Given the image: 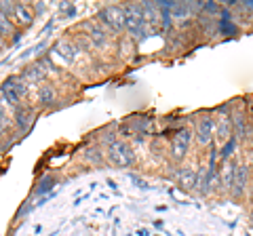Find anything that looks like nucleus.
<instances>
[{
	"mask_svg": "<svg viewBox=\"0 0 253 236\" xmlns=\"http://www.w3.org/2000/svg\"><path fill=\"white\" fill-rule=\"evenodd\" d=\"M125 30L129 32V38L133 42H141L148 34V26L144 19V9L139 2L125 4Z\"/></svg>",
	"mask_w": 253,
	"mask_h": 236,
	"instance_id": "1",
	"label": "nucleus"
},
{
	"mask_svg": "<svg viewBox=\"0 0 253 236\" xmlns=\"http://www.w3.org/2000/svg\"><path fill=\"white\" fill-rule=\"evenodd\" d=\"M99 23L112 34L125 32V9L118 4L104 6V9L99 11Z\"/></svg>",
	"mask_w": 253,
	"mask_h": 236,
	"instance_id": "2",
	"label": "nucleus"
},
{
	"mask_svg": "<svg viewBox=\"0 0 253 236\" xmlns=\"http://www.w3.org/2000/svg\"><path fill=\"white\" fill-rule=\"evenodd\" d=\"M108 158L110 162H114L116 167H131L135 162V154H133L131 146L126 141L114 139L112 144H108Z\"/></svg>",
	"mask_w": 253,
	"mask_h": 236,
	"instance_id": "3",
	"label": "nucleus"
},
{
	"mask_svg": "<svg viewBox=\"0 0 253 236\" xmlns=\"http://www.w3.org/2000/svg\"><path fill=\"white\" fill-rule=\"evenodd\" d=\"M213 133H215V118L205 114L196 120V127H194V137H196V144L201 148H207L211 146V139H213Z\"/></svg>",
	"mask_w": 253,
	"mask_h": 236,
	"instance_id": "4",
	"label": "nucleus"
},
{
	"mask_svg": "<svg viewBox=\"0 0 253 236\" xmlns=\"http://www.w3.org/2000/svg\"><path fill=\"white\" fill-rule=\"evenodd\" d=\"M190 141H192V131L190 129H179L175 133V137L171 141V158L181 162L186 158V154L190 150Z\"/></svg>",
	"mask_w": 253,
	"mask_h": 236,
	"instance_id": "5",
	"label": "nucleus"
},
{
	"mask_svg": "<svg viewBox=\"0 0 253 236\" xmlns=\"http://www.w3.org/2000/svg\"><path fill=\"white\" fill-rule=\"evenodd\" d=\"M84 28L89 30V34H86V38H89V42L93 49H108V44H110V32L101 26L99 21H89V23H84Z\"/></svg>",
	"mask_w": 253,
	"mask_h": 236,
	"instance_id": "6",
	"label": "nucleus"
},
{
	"mask_svg": "<svg viewBox=\"0 0 253 236\" xmlns=\"http://www.w3.org/2000/svg\"><path fill=\"white\" fill-rule=\"evenodd\" d=\"M232 131H234V124H232V114L230 110L221 108L219 114L215 118V135H217V141H221L224 144L226 139L232 137Z\"/></svg>",
	"mask_w": 253,
	"mask_h": 236,
	"instance_id": "7",
	"label": "nucleus"
},
{
	"mask_svg": "<svg viewBox=\"0 0 253 236\" xmlns=\"http://www.w3.org/2000/svg\"><path fill=\"white\" fill-rule=\"evenodd\" d=\"M34 11H32L30 4H23V2H15L13 4V11H11V21L15 23L17 28H30L34 23Z\"/></svg>",
	"mask_w": 253,
	"mask_h": 236,
	"instance_id": "8",
	"label": "nucleus"
},
{
	"mask_svg": "<svg viewBox=\"0 0 253 236\" xmlns=\"http://www.w3.org/2000/svg\"><path fill=\"white\" fill-rule=\"evenodd\" d=\"M55 53H57L66 64H74V61L78 59V55H81V49H78V44H74L72 40L63 38V40H59L57 44H55Z\"/></svg>",
	"mask_w": 253,
	"mask_h": 236,
	"instance_id": "9",
	"label": "nucleus"
},
{
	"mask_svg": "<svg viewBox=\"0 0 253 236\" xmlns=\"http://www.w3.org/2000/svg\"><path fill=\"white\" fill-rule=\"evenodd\" d=\"M36 95H38V101H41L42 106H55L57 104V89H55L53 84L49 82H41L36 86Z\"/></svg>",
	"mask_w": 253,
	"mask_h": 236,
	"instance_id": "10",
	"label": "nucleus"
},
{
	"mask_svg": "<svg viewBox=\"0 0 253 236\" xmlns=\"http://www.w3.org/2000/svg\"><path fill=\"white\" fill-rule=\"evenodd\" d=\"M203 175V171H194V169H179L177 173V182L181 188L186 190H192V188L199 186V179Z\"/></svg>",
	"mask_w": 253,
	"mask_h": 236,
	"instance_id": "11",
	"label": "nucleus"
},
{
	"mask_svg": "<svg viewBox=\"0 0 253 236\" xmlns=\"http://www.w3.org/2000/svg\"><path fill=\"white\" fill-rule=\"evenodd\" d=\"M247 177H249V171L245 164L236 167L234 171V182H232V188H234V198H241L243 192H245V186H247Z\"/></svg>",
	"mask_w": 253,
	"mask_h": 236,
	"instance_id": "12",
	"label": "nucleus"
},
{
	"mask_svg": "<svg viewBox=\"0 0 253 236\" xmlns=\"http://www.w3.org/2000/svg\"><path fill=\"white\" fill-rule=\"evenodd\" d=\"M6 82L13 86V91L17 93V97H19L21 101L28 99V95H30V89H28V86H30V84L26 82V78H23V76H11Z\"/></svg>",
	"mask_w": 253,
	"mask_h": 236,
	"instance_id": "13",
	"label": "nucleus"
},
{
	"mask_svg": "<svg viewBox=\"0 0 253 236\" xmlns=\"http://www.w3.org/2000/svg\"><path fill=\"white\" fill-rule=\"evenodd\" d=\"M234 162L232 160H224L221 164V188L224 190H232V182H234Z\"/></svg>",
	"mask_w": 253,
	"mask_h": 236,
	"instance_id": "14",
	"label": "nucleus"
},
{
	"mask_svg": "<svg viewBox=\"0 0 253 236\" xmlns=\"http://www.w3.org/2000/svg\"><path fill=\"white\" fill-rule=\"evenodd\" d=\"M32 118H34V114H32V110L26 108V106H21L15 110V122H17V127L19 131H26L30 124H32Z\"/></svg>",
	"mask_w": 253,
	"mask_h": 236,
	"instance_id": "15",
	"label": "nucleus"
},
{
	"mask_svg": "<svg viewBox=\"0 0 253 236\" xmlns=\"http://www.w3.org/2000/svg\"><path fill=\"white\" fill-rule=\"evenodd\" d=\"M0 93H2V97H4V101H6V106H11L13 110H17V108H21L23 104H21V99L17 97V93L13 91V86L4 80V84L0 86Z\"/></svg>",
	"mask_w": 253,
	"mask_h": 236,
	"instance_id": "16",
	"label": "nucleus"
},
{
	"mask_svg": "<svg viewBox=\"0 0 253 236\" xmlns=\"http://www.w3.org/2000/svg\"><path fill=\"white\" fill-rule=\"evenodd\" d=\"M15 34V23L11 21V17L6 13L0 11V36L2 38H9Z\"/></svg>",
	"mask_w": 253,
	"mask_h": 236,
	"instance_id": "17",
	"label": "nucleus"
},
{
	"mask_svg": "<svg viewBox=\"0 0 253 236\" xmlns=\"http://www.w3.org/2000/svg\"><path fill=\"white\" fill-rule=\"evenodd\" d=\"M11 127V118H9V112L4 110V106L0 104V133H4L6 129Z\"/></svg>",
	"mask_w": 253,
	"mask_h": 236,
	"instance_id": "18",
	"label": "nucleus"
},
{
	"mask_svg": "<svg viewBox=\"0 0 253 236\" xmlns=\"http://www.w3.org/2000/svg\"><path fill=\"white\" fill-rule=\"evenodd\" d=\"M2 46H4V38L0 36V49H2Z\"/></svg>",
	"mask_w": 253,
	"mask_h": 236,
	"instance_id": "19",
	"label": "nucleus"
}]
</instances>
